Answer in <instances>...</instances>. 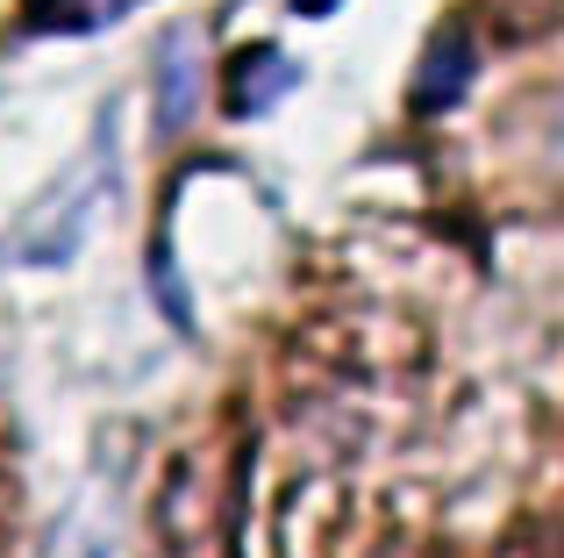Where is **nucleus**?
I'll return each mask as SVG.
<instances>
[{"mask_svg": "<svg viewBox=\"0 0 564 558\" xmlns=\"http://www.w3.org/2000/svg\"><path fill=\"white\" fill-rule=\"evenodd\" d=\"M293 14H307V22H315V14H336V0H286Z\"/></svg>", "mask_w": 564, "mask_h": 558, "instance_id": "obj_5", "label": "nucleus"}, {"mask_svg": "<svg viewBox=\"0 0 564 558\" xmlns=\"http://www.w3.org/2000/svg\"><path fill=\"white\" fill-rule=\"evenodd\" d=\"M286 86H293L286 51H279V43H250V51H236L229 65H221V108L229 115H258V108H272Z\"/></svg>", "mask_w": 564, "mask_h": 558, "instance_id": "obj_1", "label": "nucleus"}, {"mask_svg": "<svg viewBox=\"0 0 564 558\" xmlns=\"http://www.w3.org/2000/svg\"><path fill=\"white\" fill-rule=\"evenodd\" d=\"M122 0H36V29H94V22H115Z\"/></svg>", "mask_w": 564, "mask_h": 558, "instance_id": "obj_3", "label": "nucleus"}, {"mask_svg": "<svg viewBox=\"0 0 564 558\" xmlns=\"http://www.w3.org/2000/svg\"><path fill=\"white\" fill-rule=\"evenodd\" d=\"M465 72H471V36L465 29H443L422 57V79H414V115H436L465 94Z\"/></svg>", "mask_w": 564, "mask_h": 558, "instance_id": "obj_2", "label": "nucleus"}, {"mask_svg": "<svg viewBox=\"0 0 564 558\" xmlns=\"http://www.w3.org/2000/svg\"><path fill=\"white\" fill-rule=\"evenodd\" d=\"M551 8H557V0H522V14H514V22H522V29H543V22H551Z\"/></svg>", "mask_w": 564, "mask_h": 558, "instance_id": "obj_4", "label": "nucleus"}]
</instances>
